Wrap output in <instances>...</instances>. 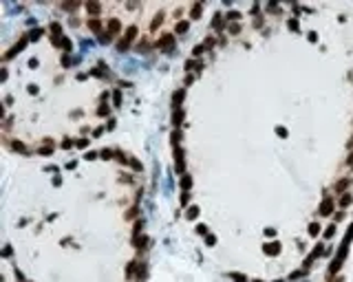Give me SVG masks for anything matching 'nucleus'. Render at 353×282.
<instances>
[{
    "mask_svg": "<svg viewBox=\"0 0 353 282\" xmlns=\"http://www.w3.org/2000/svg\"><path fill=\"white\" fill-rule=\"evenodd\" d=\"M172 42H174L172 35H164V38L159 40V49H170V46H172Z\"/></svg>",
    "mask_w": 353,
    "mask_h": 282,
    "instance_id": "obj_1",
    "label": "nucleus"
},
{
    "mask_svg": "<svg viewBox=\"0 0 353 282\" xmlns=\"http://www.w3.org/2000/svg\"><path fill=\"white\" fill-rule=\"evenodd\" d=\"M62 64H64V66L71 64V57H69V55H64V57H62Z\"/></svg>",
    "mask_w": 353,
    "mask_h": 282,
    "instance_id": "obj_25",
    "label": "nucleus"
},
{
    "mask_svg": "<svg viewBox=\"0 0 353 282\" xmlns=\"http://www.w3.org/2000/svg\"><path fill=\"white\" fill-rule=\"evenodd\" d=\"M174 168H177V172H183V152H177V161H174Z\"/></svg>",
    "mask_w": 353,
    "mask_h": 282,
    "instance_id": "obj_2",
    "label": "nucleus"
},
{
    "mask_svg": "<svg viewBox=\"0 0 353 282\" xmlns=\"http://www.w3.org/2000/svg\"><path fill=\"white\" fill-rule=\"evenodd\" d=\"M133 269H135V262H130V265H128V271H126V273H128V278L133 276Z\"/></svg>",
    "mask_w": 353,
    "mask_h": 282,
    "instance_id": "obj_27",
    "label": "nucleus"
},
{
    "mask_svg": "<svg viewBox=\"0 0 353 282\" xmlns=\"http://www.w3.org/2000/svg\"><path fill=\"white\" fill-rule=\"evenodd\" d=\"M117 31H119V20H115V18H113V20L108 22V33L113 35V33H117Z\"/></svg>",
    "mask_w": 353,
    "mask_h": 282,
    "instance_id": "obj_4",
    "label": "nucleus"
},
{
    "mask_svg": "<svg viewBox=\"0 0 353 282\" xmlns=\"http://www.w3.org/2000/svg\"><path fill=\"white\" fill-rule=\"evenodd\" d=\"M185 31H188V22H179V24H177V33H185Z\"/></svg>",
    "mask_w": 353,
    "mask_h": 282,
    "instance_id": "obj_9",
    "label": "nucleus"
},
{
    "mask_svg": "<svg viewBox=\"0 0 353 282\" xmlns=\"http://www.w3.org/2000/svg\"><path fill=\"white\" fill-rule=\"evenodd\" d=\"M146 245H148V238H146V236L141 238V240H137V247H139V249H146Z\"/></svg>",
    "mask_w": 353,
    "mask_h": 282,
    "instance_id": "obj_15",
    "label": "nucleus"
},
{
    "mask_svg": "<svg viewBox=\"0 0 353 282\" xmlns=\"http://www.w3.org/2000/svg\"><path fill=\"white\" fill-rule=\"evenodd\" d=\"M181 117H183V113H181V110H179V113H174V126H179Z\"/></svg>",
    "mask_w": 353,
    "mask_h": 282,
    "instance_id": "obj_16",
    "label": "nucleus"
},
{
    "mask_svg": "<svg viewBox=\"0 0 353 282\" xmlns=\"http://www.w3.org/2000/svg\"><path fill=\"white\" fill-rule=\"evenodd\" d=\"M135 33H137V27H128V31H126V42H130V40L135 38Z\"/></svg>",
    "mask_w": 353,
    "mask_h": 282,
    "instance_id": "obj_7",
    "label": "nucleus"
},
{
    "mask_svg": "<svg viewBox=\"0 0 353 282\" xmlns=\"http://www.w3.org/2000/svg\"><path fill=\"white\" fill-rule=\"evenodd\" d=\"M77 146H80V148H86V146H88V141H86V139H80V141H77Z\"/></svg>",
    "mask_w": 353,
    "mask_h": 282,
    "instance_id": "obj_23",
    "label": "nucleus"
},
{
    "mask_svg": "<svg viewBox=\"0 0 353 282\" xmlns=\"http://www.w3.org/2000/svg\"><path fill=\"white\" fill-rule=\"evenodd\" d=\"M130 165H133L135 170H141V163H139V161H135V159H133V161H130Z\"/></svg>",
    "mask_w": 353,
    "mask_h": 282,
    "instance_id": "obj_20",
    "label": "nucleus"
},
{
    "mask_svg": "<svg viewBox=\"0 0 353 282\" xmlns=\"http://www.w3.org/2000/svg\"><path fill=\"white\" fill-rule=\"evenodd\" d=\"M102 157H104V159H110V157H113V152H110V150H102Z\"/></svg>",
    "mask_w": 353,
    "mask_h": 282,
    "instance_id": "obj_21",
    "label": "nucleus"
},
{
    "mask_svg": "<svg viewBox=\"0 0 353 282\" xmlns=\"http://www.w3.org/2000/svg\"><path fill=\"white\" fill-rule=\"evenodd\" d=\"M128 49V42H126V40H119V42H117V51H126Z\"/></svg>",
    "mask_w": 353,
    "mask_h": 282,
    "instance_id": "obj_12",
    "label": "nucleus"
},
{
    "mask_svg": "<svg viewBox=\"0 0 353 282\" xmlns=\"http://www.w3.org/2000/svg\"><path fill=\"white\" fill-rule=\"evenodd\" d=\"M197 216H199V209H197V207H190L188 209V218H197Z\"/></svg>",
    "mask_w": 353,
    "mask_h": 282,
    "instance_id": "obj_13",
    "label": "nucleus"
},
{
    "mask_svg": "<svg viewBox=\"0 0 353 282\" xmlns=\"http://www.w3.org/2000/svg\"><path fill=\"white\" fill-rule=\"evenodd\" d=\"M86 11H88V13H100V5H97V2H88V5H86Z\"/></svg>",
    "mask_w": 353,
    "mask_h": 282,
    "instance_id": "obj_5",
    "label": "nucleus"
},
{
    "mask_svg": "<svg viewBox=\"0 0 353 282\" xmlns=\"http://www.w3.org/2000/svg\"><path fill=\"white\" fill-rule=\"evenodd\" d=\"M190 185H192V178H190V176H183V178H181V188H183V190H188Z\"/></svg>",
    "mask_w": 353,
    "mask_h": 282,
    "instance_id": "obj_8",
    "label": "nucleus"
},
{
    "mask_svg": "<svg viewBox=\"0 0 353 282\" xmlns=\"http://www.w3.org/2000/svg\"><path fill=\"white\" fill-rule=\"evenodd\" d=\"M201 53H203V46H197V49H194V51H192V55H194V57H199V55H201Z\"/></svg>",
    "mask_w": 353,
    "mask_h": 282,
    "instance_id": "obj_17",
    "label": "nucleus"
},
{
    "mask_svg": "<svg viewBox=\"0 0 353 282\" xmlns=\"http://www.w3.org/2000/svg\"><path fill=\"white\" fill-rule=\"evenodd\" d=\"M232 278H234V280H239V282H245V278L239 276V273H232Z\"/></svg>",
    "mask_w": 353,
    "mask_h": 282,
    "instance_id": "obj_26",
    "label": "nucleus"
},
{
    "mask_svg": "<svg viewBox=\"0 0 353 282\" xmlns=\"http://www.w3.org/2000/svg\"><path fill=\"white\" fill-rule=\"evenodd\" d=\"M13 148H15V150H20V152H25V146H22V143H13Z\"/></svg>",
    "mask_w": 353,
    "mask_h": 282,
    "instance_id": "obj_28",
    "label": "nucleus"
},
{
    "mask_svg": "<svg viewBox=\"0 0 353 282\" xmlns=\"http://www.w3.org/2000/svg\"><path fill=\"white\" fill-rule=\"evenodd\" d=\"M199 13H201V5L192 7V15H194V18H197V15H199Z\"/></svg>",
    "mask_w": 353,
    "mask_h": 282,
    "instance_id": "obj_19",
    "label": "nucleus"
},
{
    "mask_svg": "<svg viewBox=\"0 0 353 282\" xmlns=\"http://www.w3.org/2000/svg\"><path fill=\"white\" fill-rule=\"evenodd\" d=\"M349 203H351V196H349V194H347V196H342V198H340V205H342V207H347Z\"/></svg>",
    "mask_w": 353,
    "mask_h": 282,
    "instance_id": "obj_14",
    "label": "nucleus"
},
{
    "mask_svg": "<svg viewBox=\"0 0 353 282\" xmlns=\"http://www.w3.org/2000/svg\"><path fill=\"white\" fill-rule=\"evenodd\" d=\"M100 27H102V24H100V20H97V18L88 20V29H91V31H100Z\"/></svg>",
    "mask_w": 353,
    "mask_h": 282,
    "instance_id": "obj_6",
    "label": "nucleus"
},
{
    "mask_svg": "<svg viewBox=\"0 0 353 282\" xmlns=\"http://www.w3.org/2000/svg\"><path fill=\"white\" fill-rule=\"evenodd\" d=\"M349 165H351V168H353V154H351V159H349Z\"/></svg>",
    "mask_w": 353,
    "mask_h": 282,
    "instance_id": "obj_29",
    "label": "nucleus"
},
{
    "mask_svg": "<svg viewBox=\"0 0 353 282\" xmlns=\"http://www.w3.org/2000/svg\"><path fill=\"white\" fill-rule=\"evenodd\" d=\"M318 225H311V227H309V234H311V236H316V234H318Z\"/></svg>",
    "mask_w": 353,
    "mask_h": 282,
    "instance_id": "obj_18",
    "label": "nucleus"
},
{
    "mask_svg": "<svg viewBox=\"0 0 353 282\" xmlns=\"http://www.w3.org/2000/svg\"><path fill=\"white\" fill-rule=\"evenodd\" d=\"M347 185H349V181H340V183H338V188H335V190H344Z\"/></svg>",
    "mask_w": 353,
    "mask_h": 282,
    "instance_id": "obj_22",
    "label": "nucleus"
},
{
    "mask_svg": "<svg viewBox=\"0 0 353 282\" xmlns=\"http://www.w3.org/2000/svg\"><path fill=\"white\" fill-rule=\"evenodd\" d=\"M331 209H333V201H331V198H327V201L322 203V207H320V212H322V214H331Z\"/></svg>",
    "mask_w": 353,
    "mask_h": 282,
    "instance_id": "obj_3",
    "label": "nucleus"
},
{
    "mask_svg": "<svg viewBox=\"0 0 353 282\" xmlns=\"http://www.w3.org/2000/svg\"><path fill=\"white\" fill-rule=\"evenodd\" d=\"M265 251H267V253H272V256H274V253H278V245H276V243L267 245V249H265Z\"/></svg>",
    "mask_w": 353,
    "mask_h": 282,
    "instance_id": "obj_10",
    "label": "nucleus"
},
{
    "mask_svg": "<svg viewBox=\"0 0 353 282\" xmlns=\"http://www.w3.org/2000/svg\"><path fill=\"white\" fill-rule=\"evenodd\" d=\"M62 46H64V49H71V40L64 38V40H62Z\"/></svg>",
    "mask_w": 353,
    "mask_h": 282,
    "instance_id": "obj_24",
    "label": "nucleus"
},
{
    "mask_svg": "<svg viewBox=\"0 0 353 282\" xmlns=\"http://www.w3.org/2000/svg\"><path fill=\"white\" fill-rule=\"evenodd\" d=\"M172 99H174V106H179V104H181V99H183V90L174 93V97H172Z\"/></svg>",
    "mask_w": 353,
    "mask_h": 282,
    "instance_id": "obj_11",
    "label": "nucleus"
}]
</instances>
